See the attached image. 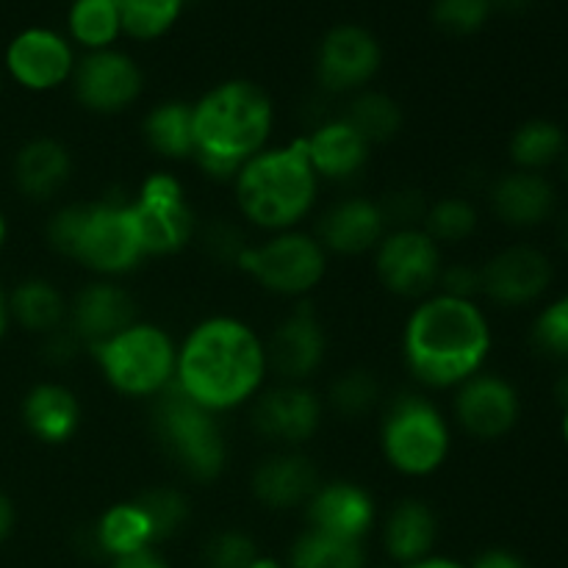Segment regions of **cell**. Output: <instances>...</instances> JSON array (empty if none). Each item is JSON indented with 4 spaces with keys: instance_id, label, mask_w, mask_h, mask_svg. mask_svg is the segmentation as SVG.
Segmentation results:
<instances>
[{
    "instance_id": "36",
    "label": "cell",
    "mask_w": 568,
    "mask_h": 568,
    "mask_svg": "<svg viewBox=\"0 0 568 568\" xmlns=\"http://www.w3.org/2000/svg\"><path fill=\"white\" fill-rule=\"evenodd\" d=\"M383 388L375 372L364 369V366H353V369L342 372L336 381L327 386L325 408L336 414L338 419H366L372 410L381 405Z\"/></svg>"
},
{
    "instance_id": "9",
    "label": "cell",
    "mask_w": 568,
    "mask_h": 568,
    "mask_svg": "<svg viewBox=\"0 0 568 568\" xmlns=\"http://www.w3.org/2000/svg\"><path fill=\"white\" fill-rule=\"evenodd\" d=\"M236 270L258 283L266 294L300 303L322 286L331 270V255L314 233L294 227L270 233L258 244L250 242Z\"/></svg>"
},
{
    "instance_id": "40",
    "label": "cell",
    "mask_w": 568,
    "mask_h": 568,
    "mask_svg": "<svg viewBox=\"0 0 568 568\" xmlns=\"http://www.w3.org/2000/svg\"><path fill=\"white\" fill-rule=\"evenodd\" d=\"M258 555V544L250 532L222 530L205 541L200 560L203 568H250Z\"/></svg>"
},
{
    "instance_id": "48",
    "label": "cell",
    "mask_w": 568,
    "mask_h": 568,
    "mask_svg": "<svg viewBox=\"0 0 568 568\" xmlns=\"http://www.w3.org/2000/svg\"><path fill=\"white\" fill-rule=\"evenodd\" d=\"M17 527V508H14V499L0 488V547L11 538Z\"/></svg>"
},
{
    "instance_id": "3",
    "label": "cell",
    "mask_w": 568,
    "mask_h": 568,
    "mask_svg": "<svg viewBox=\"0 0 568 568\" xmlns=\"http://www.w3.org/2000/svg\"><path fill=\"white\" fill-rule=\"evenodd\" d=\"M192 161L214 181H233L247 161L272 144L275 103L261 83L231 78L192 103Z\"/></svg>"
},
{
    "instance_id": "4",
    "label": "cell",
    "mask_w": 568,
    "mask_h": 568,
    "mask_svg": "<svg viewBox=\"0 0 568 568\" xmlns=\"http://www.w3.org/2000/svg\"><path fill=\"white\" fill-rule=\"evenodd\" d=\"M44 242L94 277L131 275L148 261L128 197L64 203L44 222Z\"/></svg>"
},
{
    "instance_id": "46",
    "label": "cell",
    "mask_w": 568,
    "mask_h": 568,
    "mask_svg": "<svg viewBox=\"0 0 568 568\" xmlns=\"http://www.w3.org/2000/svg\"><path fill=\"white\" fill-rule=\"evenodd\" d=\"M469 568H527L519 555L508 552V549H486L471 560Z\"/></svg>"
},
{
    "instance_id": "45",
    "label": "cell",
    "mask_w": 568,
    "mask_h": 568,
    "mask_svg": "<svg viewBox=\"0 0 568 568\" xmlns=\"http://www.w3.org/2000/svg\"><path fill=\"white\" fill-rule=\"evenodd\" d=\"M39 342H42L39 355H42L44 364H50V366H67V364H72L78 355L87 353V347L81 344V338H78L67 325L59 327V331L48 333V336H42Z\"/></svg>"
},
{
    "instance_id": "47",
    "label": "cell",
    "mask_w": 568,
    "mask_h": 568,
    "mask_svg": "<svg viewBox=\"0 0 568 568\" xmlns=\"http://www.w3.org/2000/svg\"><path fill=\"white\" fill-rule=\"evenodd\" d=\"M109 568H172L166 558L155 549H142V552L125 555V558L109 560Z\"/></svg>"
},
{
    "instance_id": "51",
    "label": "cell",
    "mask_w": 568,
    "mask_h": 568,
    "mask_svg": "<svg viewBox=\"0 0 568 568\" xmlns=\"http://www.w3.org/2000/svg\"><path fill=\"white\" fill-rule=\"evenodd\" d=\"M405 568H469L466 564H458L453 558H444V555H430L427 560H419L414 566H405Z\"/></svg>"
},
{
    "instance_id": "22",
    "label": "cell",
    "mask_w": 568,
    "mask_h": 568,
    "mask_svg": "<svg viewBox=\"0 0 568 568\" xmlns=\"http://www.w3.org/2000/svg\"><path fill=\"white\" fill-rule=\"evenodd\" d=\"M75 161L61 139L39 133L26 139L11 159V183L28 203H53L72 181Z\"/></svg>"
},
{
    "instance_id": "29",
    "label": "cell",
    "mask_w": 568,
    "mask_h": 568,
    "mask_svg": "<svg viewBox=\"0 0 568 568\" xmlns=\"http://www.w3.org/2000/svg\"><path fill=\"white\" fill-rule=\"evenodd\" d=\"M92 544L109 560L159 547L153 525H150L148 514H144L136 499L105 508L92 527Z\"/></svg>"
},
{
    "instance_id": "14",
    "label": "cell",
    "mask_w": 568,
    "mask_h": 568,
    "mask_svg": "<svg viewBox=\"0 0 568 568\" xmlns=\"http://www.w3.org/2000/svg\"><path fill=\"white\" fill-rule=\"evenodd\" d=\"M383 67V48L375 33L355 22L333 26L316 48V83L325 94H347L369 89Z\"/></svg>"
},
{
    "instance_id": "28",
    "label": "cell",
    "mask_w": 568,
    "mask_h": 568,
    "mask_svg": "<svg viewBox=\"0 0 568 568\" xmlns=\"http://www.w3.org/2000/svg\"><path fill=\"white\" fill-rule=\"evenodd\" d=\"M70 297L44 275H28L9 288L11 327L42 338L67 325Z\"/></svg>"
},
{
    "instance_id": "13",
    "label": "cell",
    "mask_w": 568,
    "mask_h": 568,
    "mask_svg": "<svg viewBox=\"0 0 568 568\" xmlns=\"http://www.w3.org/2000/svg\"><path fill=\"white\" fill-rule=\"evenodd\" d=\"M325 399L308 383H275L250 403V422L264 442L277 449H300L325 422Z\"/></svg>"
},
{
    "instance_id": "24",
    "label": "cell",
    "mask_w": 568,
    "mask_h": 568,
    "mask_svg": "<svg viewBox=\"0 0 568 568\" xmlns=\"http://www.w3.org/2000/svg\"><path fill=\"white\" fill-rule=\"evenodd\" d=\"M322 477L314 460L300 449H275L250 475V491L255 503L270 510L305 508Z\"/></svg>"
},
{
    "instance_id": "53",
    "label": "cell",
    "mask_w": 568,
    "mask_h": 568,
    "mask_svg": "<svg viewBox=\"0 0 568 568\" xmlns=\"http://www.w3.org/2000/svg\"><path fill=\"white\" fill-rule=\"evenodd\" d=\"M9 236H11L9 216H6V211L0 209V255H3V250L9 247Z\"/></svg>"
},
{
    "instance_id": "50",
    "label": "cell",
    "mask_w": 568,
    "mask_h": 568,
    "mask_svg": "<svg viewBox=\"0 0 568 568\" xmlns=\"http://www.w3.org/2000/svg\"><path fill=\"white\" fill-rule=\"evenodd\" d=\"M494 11H505V14H525L532 9L536 0H491Z\"/></svg>"
},
{
    "instance_id": "31",
    "label": "cell",
    "mask_w": 568,
    "mask_h": 568,
    "mask_svg": "<svg viewBox=\"0 0 568 568\" xmlns=\"http://www.w3.org/2000/svg\"><path fill=\"white\" fill-rule=\"evenodd\" d=\"M568 150L566 131L552 120H544V116H536V120H527L510 133L508 153L510 161H514V170L525 172H544L552 164L564 161Z\"/></svg>"
},
{
    "instance_id": "35",
    "label": "cell",
    "mask_w": 568,
    "mask_h": 568,
    "mask_svg": "<svg viewBox=\"0 0 568 568\" xmlns=\"http://www.w3.org/2000/svg\"><path fill=\"white\" fill-rule=\"evenodd\" d=\"M480 227V211L464 194H447V197L430 200L427 205L425 222L422 231L438 244V247H449V244H464Z\"/></svg>"
},
{
    "instance_id": "32",
    "label": "cell",
    "mask_w": 568,
    "mask_h": 568,
    "mask_svg": "<svg viewBox=\"0 0 568 568\" xmlns=\"http://www.w3.org/2000/svg\"><path fill=\"white\" fill-rule=\"evenodd\" d=\"M338 114L372 144H388L392 139L399 136L405 125V114L403 105L386 92H377V89H364V92H355L353 98L347 100Z\"/></svg>"
},
{
    "instance_id": "2",
    "label": "cell",
    "mask_w": 568,
    "mask_h": 568,
    "mask_svg": "<svg viewBox=\"0 0 568 568\" xmlns=\"http://www.w3.org/2000/svg\"><path fill=\"white\" fill-rule=\"evenodd\" d=\"M494 331L477 300L433 292L410 308L403 325V364L422 388L453 392L486 369Z\"/></svg>"
},
{
    "instance_id": "16",
    "label": "cell",
    "mask_w": 568,
    "mask_h": 568,
    "mask_svg": "<svg viewBox=\"0 0 568 568\" xmlns=\"http://www.w3.org/2000/svg\"><path fill=\"white\" fill-rule=\"evenodd\" d=\"M70 87L83 111L98 116H116L142 98L144 72L136 59L122 50H94L78 59Z\"/></svg>"
},
{
    "instance_id": "18",
    "label": "cell",
    "mask_w": 568,
    "mask_h": 568,
    "mask_svg": "<svg viewBox=\"0 0 568 568\" xmlns=\"http://www.w3.org/2000/svg\"><path fill=\"white\" fill-rule=\"evenodd\" d=\"M555 266L532 244H510L480 264V300L499 308H527L549 292Z\"/></svg>"
},
{
    "instance_id": "27",
    "label": "cell",
    "mask_w": 568,
    "mask_h": 568,
    "mask_svg": "<svg viewBox=\"0 0 568 568\" xmlns=\"http://www.w3.org/2000/svg\"><path fill=\"white\" fill-rule=\"evenodd\" d=\"M438 516L430 503L419 497H405L386 514L381 525V544L392 568L414 566L436 555Z\"/></svg>"
},
{
    "instance_id": "23",
    "label": "cell",
    "mask_w": 568,
    "mask_h": 568,
    "mask_svg": "<svg viewBox=\"0 0 568 568\" xmlns=\"http://www.w3.org/2000/svg\"><path fill=\"white\" fill-rule=\"evenodd\" d=\"M305 153L322 183H349L369 166L372 144L342 114L322 116L303 136Z\"/></svg>"
},
{
    "instance_id": "20",
    "label": "cell",
    "mask_w": 568,
    "mask_h": 568,
    "mask_svg": "<svg viewBox=\"0 0 568 568\" xmlns=\"http://www.w3.org/2000/svg\"><path fill=\"white\" fill-rule=\"evenodd\" d=\"M311 233L320 239L327 255L361 258V255L375 253V247L388 233V225L377 200L349 194V197L333 200L322 211Z\"/></svg>"
},
{
    "instance_id": "12",
    "label": "cell",
    "mask_w": 568,
    "mask_h": 568,
    "mask_svg": "<svg viewBox=\"0 0 568 568\" xmlns=\"http://www.w3.org/2000/svg\"><path fill=\"white\" fill-rule=\"evenodd\" d=\"M78 55L67 33L55 28L31 26L9 39L3 50L6 78L31 94H48L67 87L75 72Z\"/></svg>"
},
{
    "instance_id": "57",
    "label": "cell",
    "mask_w": 568,
    "mask_h": 568,
    "mask_svg": "<svg viewBox=\"0 0 568 568\" xmlns=\"http://www.w3.org/2000/svg\"><path fill=\"white\" fill-rule=\"evenodd\" d=\"M560 164H564V178H566V186H568V150H566V155H564V161H560Z\"/></svg>"
},
{
    "instance_id": "54",
    "label": "cell",
    "mask_w": 568,
    "mask_h": 568,
    "mask_svg": "<svg viewBox=\"0 0 568 568\" xmlns=\"http://www.w3.org/2000/svg\"><path fill=\"white\" fill-rule=\"evenodd\" d=\"M555 392H558L560 405H564V408H568V372H566V375H560V381H558V386H555Z\"/></svg>"
},
{
    "instance_id": "26",
    "label": "cell",
    "mask_w": 568,
    "mask_h": 568,
    "mask_svg": "<svg viewBox=\"0 0 568 568\" xmlns=\"http://www.w3.org/2000/svg\"><path fill=\"white\" fill-rule=\"evenodd\" d=\"M20 422L33 442L44 447H64L81 433L83 405L64 383L39 381L22 394Z\"/></svg>"
},
{
    "instance_id": "37",
    "label": "cell",
    "mask_w": 568,
    "mask_h": 568,
    "mask_svg": "<svg viewBox=\"0 0 568 568\" xmlns=\"http://www.w3.org/2000/svg\"><path fill=\"white\" fill-rule=\"evenodd\" d=\"M189 0H120L122 33L136 42H153L172 31Z\"/></svg>"
},
{
    "instance_id": "58",
    "label": "cell",
    "mask_w": 568,
    "mask_h": 568,
    "mask_svg": "<svg viewBox=\"0 0 568 568\" xmlns=\"http://www.w3.org/2000/svg\"><path fill=\"white\" fill-rule=\"evenodd\" d=\"M3 89H6V72L3 67H0V98H3Z\"/></svg>"
},
{
    "instance_id": "39",
    "label": "cell",
    "mask_w": 568,
    "mask_h": 568,
    "mask_svg": "<svg viewBox=\"0 0 568 568\" xmlns=\"http://www.w3.org/2000/svg\"><path fill=\"white\" fill-rule=\"evenodd\" d=\"M491 0H436L433 3V22L453 37H471L491 20Z\"/></svg>"
},
{
    "instance_id": "10",
    "label": "cell",
    "mask_w": 568,
    "mask_h": 568,
    "mask_svg": "<svg viewBox=\"0 0 568 568\" xmlns=\"http://www.w3.org/2000/svg\"><path fill=\"white\" fill-rule=\"evenodd\" d=\"M128 203L148 258L178 255L197 239L200 225L194 205L181 178L172 172H150Z\"/></svg>"
},
{
    "instance_id": "5",
    "label": "cell",
    "mask_w": 568,
    "mask_h": 568,
    "mask_svg": "<svg viewBox=\"0 0 568 568\" xmlns=\"http://www.w3.org/2000/svg\"><path fill=\"white\" fill-rule=\"evenodd\" d=\"M231 183L242 220L266 236L303 227L322 192V181L311 166L303 136L261 150Z\"/></svg>"
},
{
    "instance_id": "41",
    "label": "cell",
    "mask_w": 568,
    "mask_h": 568,
    "mask_svg": "<svg viewBox=\"0 0 568 568\" xmlns=\"http://www.w3.org/2000/svg\"><path fill=\"white\" fill-rule=\"evenodd\" d=\"M532 344L568 366V294L552 300L532 322Z\"/></svg>"
},
{
    "instance_id": "30",
    "label": "cell",
    "mask_w": 568,
    "mask_h": 568,
    "mask_svg": "<svg viewBox=\"0 0 568 568\" xmlns=\"http://www.w3.org/2000/svg\"><path fill=\"white\" fill-rule=\"evenodd\" d=\"M144 144L164 161H189L194 155L192 103L164 100L155 103L142 120Z\"/></svg>"
},
{
    "instance_id": "1",
    "label": "cell",
    "mask_w": 568,
    "mask_h": 568,
    "mask_svg": "<svg viewBox=\"0 0 568 568\" xmlns=\"http://www.w3.org/2000/svg\"><path fill=\"white\" fill-rule=\"evenodd\" d=\"M270 381L264 336L233 314L200 320L178 342L175 386L216 416L244 408Z\"/></svg>"
},
{
    "instance_id": "17",
    "label": "cell",
    "mask_w": 568,
    "mask_h": 568,
    "mask_svg": "<svg viewBox=\"0 0 568 568\" xmlns=\"http://www.w3.org/2000/svg\"><path fill=\"white\" fill-rule=\"evenodd\" d=\"M453 419L475 442H499L521 419L519 388L497 372H477L453 388Z\"/></svg>"
},
{
    "instance_id": "21",
    "label": "cell",
    "mask_w": 568,
    "mask_h": 568,
    "mask_svg": "<svg viewBox=\"0 0 568 568\" xmlns=\"http://www.w3.org/2000/svg\"><path fill=\"white\" fill-rule=\"evenodd\" d=\"M303 510L305 527L349 541L366 544L377 527L375 497L353 480H322Z\"/></svg>"
},
{
    "instance_id": "52",
    "label": "cell",
    "mask_w": 568,
    "mask_h": 568,
    "mask_svg": "<svg viewBox=\"0 0 568 568\" xmlns=\"http://www.w3.org/2000/svg\"><path fill=\"white\" fill-rule=\"evenodd\" d=\"M250 568H286V560L275 558V555H258V558L250 564Z\"/></svg>"
},
{
    "instance_id": "55",
    "label": "cell",
    "mask_w": 568,
    "mask_h": 568,
    "mask_svg": "<svg viewBox=\"0 0 568 568\" xmlns=\"http://www.w3.org/2000/svg\"><path fill=\"white\" fill-rule=\"evenodd\" d=\"M558 239H560V244H564V250L568 253V211L558 220Z\"/></svg>"
},
{
    "instance_id": "7",
    "label": "cell",
    "mask_w": 568,
    "mask_h": 568,
    "mask_svg": "<svg viewBox=\"0 0 568 568\" xmlns=\"http://www.w3.org/2000/svg\"><path fill=\"white\" fill-rule=\"evenodd\" d=\"M381 453L397 475L422 480L447 464L453 453V425L433 397L405 392L381 416Z\"/></svg>"
},
{
    "instance_id": "11",
    "label": "cell",
    "mask_w": 568,
    "mask_h": 568,
    "mask_svg": "<svg viewBox=\"0 0 568 568\" xmlns=\"http://www.w3.org/2000/svg\"><path fill=\"white\" fill-rule=\"evenodd\" d=\"M377 283L399 300L430 297L438 288L444 270V253L422 227L388 231L372 253Z\"/></svg>"
},
{
    "instance_id": "8",
    "label": "cell",
    "mask_w": 568,
    "mask_h": 568,
    "mask_svg": "<svg viewBox=\"0 0 568 568\" xmlns=\"http://www.w3.org/2000/svg\"><path fill=\"white\" fill-rule=\"evenodd\" d=\"M153 433L189 480H220L227 469L231 449L220 416L186 397L175 383L153 399Z\"/></svg>"
},
{
    "instance_id": "56",
    "label": "cell",
    "mask_w": 568,
    "mask_h": 568,
    "mask_svg": "<svg viewBox=\"0 0 568 568\" xmlns=\"http://www.w3.org/2000/svg\"><path fill=\"white\" fill-rule=\"evenodd\" d=\"M560 433H564V442L568 447V408H564V422H560Z\"/></svg>"
},
{
    "instance_id": "43",
    "label": "cell",
    "mask_w": 568,
    "mask_h": 568,
    "mask_svg": "<svg viewBox=\"0 0 568 568\" xmlns=\"http://www.w3.org/2000/svg\"><path fill=\"white\" fill-rule=\"evenodd\" d=\"M200 242H203L205 255H209L214 264L220 266H236L242 258L244 247H247V239H244L242 227H236L227 220L211 222L205 231H197Z\"/></svg>"
},
{
    "instance_id": "33",
    "label": "cell",
    "mask_w": 568,
    "mask_h": 568,
    "mask_svg": "<svg viewBox=\"0 0 568 568\" xmlns=\"http://www.w3.org/2000/svg\"><path fill=\"white\" fill-rule=\"evenodd\" d=\"M122 37L120 0H72L67 11V39L87 53L114 48Z\"/></svg>"
},
{
    "instance_id": "25",
    "label": "cell",
    "mask_w": 568,
    "mask_h": 568,
    "mask_svg": "<svg viewBox=\"0 0 568 568\" xmlns=\"http://www.w3.org/2000/svg\"><path fill=\"white\" fill-rule=\"evenodd\" d=\"M488 205L503 225L514 231H532L558 211V192L544 172L510 170L488 186Z\"/></svg>"
},
{
    "instance_id": "6",
    "label": "cell",
    "mask_w": 568,
    "mask_h": 568,
    "mask_svg": "<svg viewBox=\"0 0 568 568\" xmlns=\"http://www.w3.org/2000/svg\"><path fill=\"white\" fill-rule=\"evenodd\" d=\"M111 392L128 399H155L175 383L178 342L166 327L136 320L109 342L89 349Z\"/></svg>"
},
{
    "instance_id": "49",
    "label": "cell",
    "mask_w": 568,
    "mask_h": 568,
    "mask_svg": "<svg viewBox=\"0 0 568 568\" xmlns=\"http://www.w3.org/2000/svg\"><path fill=\"white\" fill-rule=\"evenodd\" d=\"M11 331V314H9V288L0 283V344L6 342Z\"/></svg>"
},
{
    "instance_id": "44",
    "label": "cell",
    "mask_w": 568,
    "mask_h": 568,
    "mask_svg": "<svg viewBox=\"0 0 568 568\" xmlns=\"http://www.w3.org/2000/svg\"><path fill=\"white\" fill-rule=\"evenodd\" d=\"M436 292L458 300H477L480 303V266L444 264Z\"/></svg>"
},
{
    "instance_id": "15",
    "label": "cell",
    "mask_w": 568,
    "mask_h": 568,
    "mask_svg": "<svg viewBox=\"0 0 568 568\" xmlns=\"http://www.w3.org/2000/svg\"><path fill=\"white\" fill-rule=\"evenodd\" d=\"M264 344L270 375L277 383H308L322 372L331 347L325 322L308 300H300L264 336Z\"/></svg>"
},
{
    "instance_id": "38",
    "label": "cell",
    "mask_w": 568,
    "mask_h": 568,
    "mask_svg": "<svg viewBox=\"0 0 568 568\" xmlns=\"http://www.w3.org/2000/svg\"><path fill=\"white\" fill-rule=\"evenodd\" d=\"M136 503L142 505V510L148 514L150 525H153L155 541H166V538L178 536L183 530V525L189 521V499L186 494L178 491L172 486H155L148 488L136 497Z\"/></svg>"
},
{
    "instance_id": "19",
    "label": "cell",
    "mask_w": 568,
    "mask_h": 568,
    "mask_svg": "<svg viewBox=\"0 0 568 568\" xmlns=\"http://www.w3.org/2000/svg\"><path fill=\"white\" fill-rule=\"evenodd\" d=\"M139 316V305L133 294L120 281L109 277H94L87 286L78 288L70 297L67 311V327L81 338L87 353L98 344L109 342L111 336L133 325Z\"/></svg>"
},
{
    "instance_id": "34",
    "label": "cell",
    "mask_w": 568,
    "mask_h": 568,
    "mask_svg": "<svg viewBox=\"0 0 568 568\" xmlns=\"http://www.w3.org/2000/svg\"><path fill=\"white\" fill-rule=\"evenodd\" d=\"M286 568H366V544L305 527L288 547Z\"/></svg>"
},
{
    "instance_id": "42",
    "label": "cell",
    "mask_w": 568,
    "mask_h": 568,
    "mask_svg": "<svg viewBox=\"0 0 568 568\" xmlns=\"http://www.w3.org/2000/svg\"><path fill=\"white\" fill-rule=\"evenodd\" d=\"M377 203H381L383 216H386L388 231H403V227H422L430 200L425 197L422 189L399 186L383 200H377Z\"/></svg>"
}]
</instances>
